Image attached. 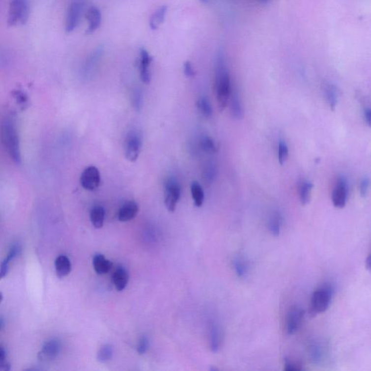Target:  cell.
<instances>
[{
	"label": "cell",
	"mask_w": 371,
	"mask_h": 371,
	"mask_svg": "<svg viewBox=\"0 0 371 371\" xmlns=\"http://www.w3.org/2000/svg\"><path fill=\"white\" fill-rule=\"evenodd\" d=\"M149 342L148 339L146 337H142L139 342L138 346H137V352L140 355L146 353V351L149 349Z\"/></svg>",
	"instance_id": "37"
},
{
	"label": "cell",
	"mask_w": 371,
	"mask_h": 371,
	"mask_svg": "<svg viewBox=\"0 0 371 371\" xmlns=\"http://www.w3.org/2000/svg\"><path fill=\"white\" fill-rule=\"evenodd\" d=\"M181 197V186L175 180L170 178L165 184V205L170 212H174Z\"/></svg>",
	"instance_id": "7"
},
{
	"label": "cell",
	"mask_w": 371,
	"mask_h": 371,
	"mask_svg": "<svg viewBox=\"0 0 371 371\" xmlns=\"http://www.w3.org/2000/svg\"><path fill=\"white\" fill-rule=\"evenodd\" d=\"M104 48L102 47H98L91 53V54L87 57L85 63H84L82 71L84 75L86 77L92 76L93 73L96 71V69L100 63L102 56H103Z\"/></svg>",
	"instance_id": "11"
},
{
	"label": "cell",
	"mask_w": 371,
	"mask_h": 371,
	"mask_svg": "<svg viewBox=\"0 0 371 371\" xmlns=\"http://www.w3.org/2000/svg\"><path fill=\"white\" fill-rule=\"evenodd\" d=\"M86 1V0H72L68 7L65 21V30L68 33H71L77 27Z\"/></svg>",
	"instance_id": "6"
},
{
	"label": "cell",
	"mask_w": 371,
	"mask_h": 371,
	"mask_svg": "<svg viewBox=\"0 0 371 371\" xmlns=\"http://www.w3.org/2000/svg\"><path fill=\"white\" fill-rule=\"evenodd\" d=\"M93 265L94 271L99 275H103L108 273L113 266V263L111 261L106 259L102 255H96L93 259Z\"/></svg>",
	"instance_id": "17"
},
{
	"label": "cell",
	"mask_w": 371,
	"mask_h": 371,
	"mask_svg": "<svg viewBox=\"0 0 371 371\" xmlns=\"http://www.w3.org/2000/svg\"><path fill=\"white\" fill-rule=\"evenodd\" d=\"M1 140L7 155L16 165L21 163V146L16 120L13 114L6 116L1 124Z\"/></svg>",
	"instance_id": "1"
},
{
	"label": "cell",
	"mask_w": 371,
	"mask_h": 371,
	"mask_svg": "<svg viewBox=\"0 0 371 371\" xmlns=\"http://www.w3.org/2000/svg\"><path fill=\"white\" fill-rule=\"evenodd\" d=\"M215 89L220 112H223L228 105L230 94V76L227 71L225 60L221 55L217 59L215 68Z\"/></svg>",
	"instance_id": "2"
},
{
	"label": "cell",
	"mask_w": 371,
	"mask_h": 371,
	"mask_svg": "<svg viewBox=\"0 0 371 371\" xmlns=\"http://www.w3.org/2000/svg\"><path fill=\"white\" fill-rule=\"evenodd\" d=\"M210 346L213 352L219 350L222 343L223 334L221 328L216 323H213L210 328Z\"/></svg>",
	"instance_id": "16"
},
{
	"label": "cell",
	"mask_w": 371,
	"mask_h": 371,
	"mask_svg": "<svg viewBox=\"0 0 371 371\" xmlns=\"http://www.w3.org/2000/svg\"><path fill=\"white\" fill-rule=\"evenodd\" d=\"M114 349L112 345L105 344L101 346L98 353H97V360L101 363H106L112 359L114 356Z\"/></svg>",
	"instance_id": "27"
},
{
	"label": "cell",
	"mask_w": 371,
	"mask_h": 371,
	"mask_svg": "<svg viewBox=\"0 0 371 371\" xmlns=\"http://www.w3.org/2000/svg\"><path fill=\"white\" fill-rule=\"evenodd\" d=\"M347 190L346 180L343 178H340L333 191L332 201L334 207L337 208L344 207L347 198Z\"/></svg>",
	"instance_id": "12"
},
{
	"label": "cell",
	"mask_w": 371,
	"mask_h": 371,
	"mask_svg": "<svg viewBox=\"0 0 371 371\" xmlns=\"http://www.w3.org/2000/svg\"><path fill=\"white\" fill-rule=\"evenodd\" d=\"M13 98L16 102L17 105L20 107L21 110L27 109L29 107V97L28 94L22 89H15L12 92Z\"/></svg>",
	"instance_id": "22"
},
{
	"label": "cell",
	"mask_w": 371,
	"mask_h": 371,
	"mask_svg": "<svg viewBox=\"0 0 371 371\" xmlns=\"http://www.w3.org/2000/svg\"><path fill=\"white\" fill-rule=\"evenodd\" d=\"M325 96H326V100L329 104L330 107L332 109L335 108L337 105V100H338V94H337V89L334 86L328 85L325 88Z\"/></svg>",
	"instance_id": "28"
},
{
	"label": "cell",
	"mask_w": 371,
	"mask_h": 371,
	"mask_svg": "<svg viewBox=\"0 0 371 371\" xmlns=\"http://www.w3.org/2000/svg\"><path fill=\"white\" fill-rule=\"evenodd\" d=\"M365 118H366V122H367L368 125L371 128V108H366L365 110Z\"/></svg>",
	"instance_id": "41"
},
{
	"label": "cell",
	"mask_w": 371,
	"mask_h": 371,
	"mask_svg": "<svg viewBox=\"0 0 371 371\" xmlns=\"http://www.w3.org/2000/svg\"><path fill=\"white\" fill-rule=\"evenodd\" d=\"M259 1H261V2L262 3H265L267 2V1H269V0H259Z\"/></svg>",
	"instance_id": "43"
},
{
	"label": "cell",
	"mask_w": 371,
	"mask_h": 371,
	"mask_svg": "<svg viewBox=\"0 0 371 371\" xmlns=\"http://www.w3.org/2000/svg\"><path fill=\"white\" fill-rule=\"evenodd\" d=\"M371 181L370 179L367 177L363 178L360 184V193L363 198L366 196L367 195L368 190H369V186H370Z\"/></svg>",
	"instance_id": "39"
},
{
	"label": "cell",
	"mask_w": 371,
	"mask_h": 371,
	"mask_svg": "<svg viewBox=\"0 0 371 371\" xmlns=\"http://www.w3.org/2000/svg\"><path fill=\"white\" fill-rule=\"evenodd\" d=\"M61 344L58 340H51L42 346V350L38 354L41 361L50 362L57 358L60 352Z\"/></svg>",
	"instance_id": "10"
},
{
	"label": "cell",
	"mask_w": 371,
	"mask_h": 371,
	"mask_svg": "<svg viewBox=\"0 0 371 371\" xmlns=\"http://www.w3.org/2000/svg\"><path fill=\"white\" fill-rule=\"evenodd\" d=\"M139 206L136 201H129L125 203L118 211L117 218L121 222H127L135 218L138 214Z\"/></svg>",
	"instance_id": "14"
},
{
	"label": "cell",
	"mask_w": 371,
	"mask_h": 371,
	"mask_svg": "<svg viewBox=\"0 0 371 371\" xmlns=\"http://www.w3.org/2000/svg\"><path fill=\"white\" fill-rule=\"evenodd\" d=\"M288 156V149L285 142L281 141L279 144V160L281 165L285 164Z\"/></svg>",
	"instance_id": "34"
},
{
	"label": "cell",
	"mask_w": 371,
	"mask_h": 371,
	"mask_svg": "<svg viewBox=\"0 0 371 371\" xmlns=\"http://www.w3.org/2000/svg\"><path fill=\"white\" fill-rule=\"evenodd\" d=\"M86 19L88 22L86 33H91L97 30L102 22V14L100 9L95 6L89 7L86 13Z\"/></svg>",
	"instance_id": "15"
},
{
	"label": "cell",
	"mask_w": 371,
	"mask_h": 371,
	"mask_svg": "<svg viewBox=\"0 0 371 371\" xmlns=\"http://www.w3.org/2000/svg\"><path fill=\"white\" fill-rule=\"evenodd\" d=\"M192 196L197 207H201L204 202V194L201 185L198 182L192 183L191 186Z\"/></svg>",
	"instance_id": "24"
},
{
	"label": "cell",
	"mask_w": 371,
	"mask_h": 371,
	"mask_svg": "<svg viewBox=\"0 0 371 371\" xmlns=\"http://www.w3.org/2000/svg\"><path fill=\"white\" fill-rule=\"evenodd\" d=\"M305 317V311L298 306H294L288 311L286 318V331L294 334L300 329Z\"/></svg>",
	"instance_id": "9"
},
{
	"label": "cell",
	"mask_w": 371,
	"mask_h": 371,
	"mask_svg": "<svg viewBox=\"0 0 371 371\" xmlns=\"http://www.w3.org/2000/svg\"><path fill=\"white\" fill-rule=\"evenodd\" d=\"M184 74L188 77H192L195 76V72L194 71L193 67H192V63L189 61H186L184 65Z\"/></svg>",
	"instance_id": "40"
},
{
	"label": "cell",
	"mask_w": 371,
	"mask_h": 371,
	"mask_svg": "<svg viewBox=\"0 0 371 371\" xmlns=\"http://www.w3.org/2000/svg\"><path fill=\"white\" fill-rule=\"evenodd\" d=\"M168 7L166 5L161 6L152 14L149 19V27L152 30H156L163 24L166 18Z\"/></svg>",
	"instance_id": "20"
},
{
	"label": "cell",
	"mask_w": 371,
	"mask_h": 371,
	"mask_svg": "<svg viewBox=\"0 0 371 371\" xmlns=\"http://www.w3.org/2000/svg\"><path fill=\"white\" fill-rule=\"evenodd\" d=\"M281 223H282V219H281L280 215L278 213H274L270 217L268 227L270 232L273 236H278L280 234Z\"/></svg>",
	"instance_id": "26"
},
{
	"label": "cell",
	"mask_w": 371,
	"mask_h": 371,
	"mask_svg": "<svg viewBox=\"0 0 371 371\" xmlns=\"http://www.w3.org/2000/svg\"><path fill=\"white\" fill-rule=\"evenodd\" d=\"M333 295V288L330 285H324L316 290L313 294L311 300L309 313L312 317L325 312L329 307Z\"/></svg>",
	"instance_id": "3"
},
{
	"label": "cell",
	"mask_w": 371,
	"mask_h": 371,
	"mask_svg": "<svg viewBox=\"0 0 371 371\" xmlns=\"http://www.w3.org/2000/svg\"><path fill=\"white\" fill-rule=\"evenodd\" d=\"M302 370V363L295 360H289L286 358L285 360V371H297Z\"/></svg>",
	"instance_id": "35"
},
{
	"label": "cell",
	"mask_w": 371,
	"mask_h": 371,
	"mask_svg": "<svg viewBox=\"0 0 371 371\" xmlns=\"http://www.w3.org/2000/svg\"><path fill=\"white\" fill-rule=\"evenodd\" d=\"M366 267L369 271H371V254L366 259Z\"/></svg>",
	"instance_id": "42"
},
{
	"label": "cell",
	"mask_w": 371,
	"mask_h": 371,
	"mask_svg": "<svg viewBox=\"0 0 371 371\" xmlns=\"http://www.w3.org/2000/svg\"><path fill=\"white\" fill-rule=\"evenodd\" d=\"M133 106L137 111H140L143 108V94L140 89H136L132 95Z\"/></svg>",
	"instance_id": "33"
},
{
	"label": "cell",
	"mask_w": 371,
	"mask_h": 371,
	"mask_svg": "<svg viewBox=\"0 0 371 371\" xmlns=\"http://www.w3.org/2000/svg\"><path fill=\"white\" fill-rule=\"evenodd\" d=\"M0 361H1V370L7 371L10 370V364L7 361V355L4 347L1 346L0 349Z\"/></svg>",
	"instance_id": "38"
},
{
	"label": "cell",
	"mask_w": 371,
	"mask_h": 371,
	"mask_svg": "<svg viewBox=\"0 0 371 371\" xmlns=\"http://www.w3.org/2000/svg\"><path fill=\"white\" fill-rule=\"evenodd\" d=\"M314 184L308 181H302L300 186V198L302 205L308 204L311 200V193Z\"/></svg>",
	"instance_id": "23"
},
{
	"label": "cell",
	"mask_w": 371,
	"mask_h": 371,
	"mask_svg": "<svg viewBox=\"0 0 371 371\" xmlns=\"http://www.w3.org/2000/svg\"><path fill=\"white\" fill-rule=\"evenodd\" d=\"M105 209L102 206H96L90 212V220L94 228H100L103 227L105 221Z\"/></svg>",
	"instance_id": "21"
},
{
	"label": "cell",
	"mask_w": 371,
	"mask_h": 371,
	"mask_svg": "<svg viewBox=\"0 0 371 371\" xmlns=\"http://www.w3.org/2000/svg\"><path fill=\"white\" fill-rule=\"evenodd\" d=\"M113 281L116 289L118 291H123L129 282V275L124 268H117L114 271Z\"/></svg>",
	"instance_id": "19"
},
{
	"label": "cell",
	"mask_w": 371,
	"mask_h": 371,
	"mask_svg": "<svg viewBox=\"0 0 371 371\" xmlns=\"http://www.w3.org/2000/svg\"><path fill=\"white\" fill-rule=\"evenodd\" d=\"M198 106L205 117H210L213 114V108L208 100L205 97H201L198 100Z\"/></svg>",
	"instance_id": "32"
},
{
	"label": "cell",
	"mask_w": 371,
	"mask_h": 371,
	"mask_svg": "<svg viewBox=\"0 0 371 371\" xmlns=\"http://www.w3.org/2000/svg\"><path fill=\"white\" fill-rule=\"evenodd\" d=\"M100 171L95 166H88L81 175V184L86 190H95L100 186Z\"/></svg>",
	"instance_id": "8"
},
{
	"label": "cell",
	"mask_w": 371,
	"mask_h": 371,
	"mask_svg": "<svg viewBox=\"0 0 371 371\" xmlns=\"http://www.w3.org/2000/svg\"><path fill=\"white\" fill-rule=\"evenodd\" d=\"M233 264L235 271L239 277H244L247 274L248 267H247V264L246 263L245 260H244L242 258H236L233 260Z\"/></svg>",
	"instance_id": "31"
},
{
	"label": "cell",
	"mask_w": 371,
	"mask_h": 371,
	"mask_svg": "<svg viewBox=\"0 0 371 371\" xmlns=\"http://www.w3.org/2000/svg\"><path fill=\"white\" fill-rule=\"evenodd\" d=\"M217 175L216 167L213 164L207 165L202 174V179L204 184H210Z\"/></svg>",
	"instance_id": "29"
},
{
	"label": "cell",
	"mask_w": 371,
	"mask_h": 371,
	"mask_svg": "<svg viewBox=\"0 0 371 371\" xmlns=\"http://www.w3.org/2000/svg\"><path fill=\"white\" fill-rule=\"evenodd\" d=\"M200 147L204 152L207 153H215L217 152V147L213 140L208 137H204L200 140Z\"/></svg>",
	"instance_id": "30"
},
{
	"label": "cell",
	"mask_w": 371,
	"mask_h": 371,
	"mask_svg": "<svg viewBox=\"0 0 371 371\" xmlns=\"http://www.w3.org/2000/svg\"><path fill=\"white\" fill-rule=\"evenodd\" d=\"M231 114L234 118L237 120H240L243 117L244 111H243L242 105H241L240 100H239V94L238 93L234 92L232 95L231 98Z\"/></svg>",
	"instance_id": "25"
},
{
	"label": "cell",
	"mask_w": 371,
	"mask_h": 371,
	"mask_svg": "<svg viewBox=\"0 0 371 371\" xmlns=\"http://www.w3.org/2000/svg\"><path fill=\"white\" fill-rule=\"evenodd\" d=\"M30 11L29 0H11L9 7L7 24L10 27L18 24H26Z\"/></svg>",
	"instance_id": "4"
},
{
	"label": "cell",
	"mask_w": 371,
	"mask_h": 371,
	"mask_svg": "<svg viewBox=\"0 0 371 371\" xmlns=\"http://www.w3.org/2000/svg\"><path fill=\"white\" fill-rule=\"evenodd\" d=\"M56 273L59 278L65 277L71 271V262L66 256H60L57 257L55 262Z\"/></svg>",
	"instance_id": "18"
},
{
	"label": "cell",
	"mask_w": 371,
	"mask_h": 371,
	"mask_svg": "<svg viewBox=\"0 0 371 371\" xmlns=\"http://www.w3.org/2000/svg\"><path fill=\"white\" fill-rule=\"evenodd\" d=\"M152 57L145 49L140 50V62H139V71L140 78L143 83L149 84L151 81L150 64Z\"/></svg>",
	"instance_id": "13"
},
{
	"label": "cell",
	"mask_w": 371,
	"mask_h": 371,
	"mask_svg": "<svg viewBox=\"0 0 371 371\" xmlns=\"http://www.w3.org/2000/svg\"><path fill=\"white\" fill-rule=\"evenodd\" d=\"M143 146L141 136L136 131H130L124 142V152L126 158L130 162H135L140 156Z\"/></svg>",
	"instance_id": "5"
},
{
	"label": "cell",
	"mask_w": 371,
	"mask_h": 371,
	"mask_svg": "<svg viewBox=\"0 0 371 371\" xmlns=\"http://www.w3.org/2000/svg\"><path fill=\"white\" fill-rule=\"evenodd\" d=\"M21 247H20L19 245H14L13 247H12L11 249H10V251H9L8 254H7V257H6L5 259H4V260L2 262H4V263L7 264V265H9L10 264V262H11L13 259H14L15 257H17V256H18V255L21 253Z\"/></svg>",
	"instance_id": "36"
}]
</instances>
